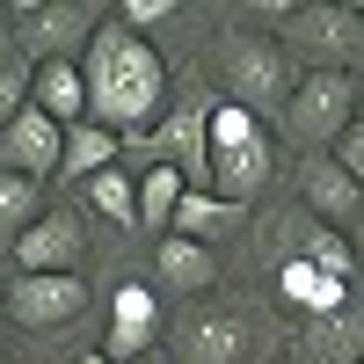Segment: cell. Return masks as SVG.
<instances>
[{
    "label": "cell",
    "mask_w": 364,
    "mask_h": 364,
    "mask_svg": "<svg viewBox=\"0 0 364 364\" xmlns=\"http://www.w3.org/2000/svg\"><path fill=\"white\" fill-rule=\"evenodd\" d=\"M269 182H277V132L233 102H211V197L248 211Z\"/></svg>",
    "instance_id": "277c9868"
},
{
    "label": "cell",
    "mask_w": 364,
    "mask_h": 364,
    "mask_svg": "<svg viewBox=\"0 0 364 364\" xmlns=\"http://www.w3.org/2000/svg\"><path fill=\"white\" fill-rule=\"evenodd\" d=\"M357 15H364V8H357Z\"/></svg>",
    "instance_id": "f546056e"
},
{
    "label": "cell",
    "mask_w": 364,
    "mask_h": 364,
    "mask_svg": "<svg viewBox=\"0 0 364 364\" xmlns=\"http://www.w3.org/2000/svg\"><path fill=\"white\" fill-rule=\"evenodd\" d=\"M44 219V182H22V175H0V255Z\"/></svg>",
    "instance_id": "ffe728a7"
},
{
    "label": "cell",
    "mask_w": 364,
    "mask_h": 364,
    "mask_svg": "<svg viewBox=\"0 0 364 364\" xmlns=\"http://www.w3.org/2000/svg\"><path fill=\"white\" fill-rule=\"evenodd\" d=\"M175 15H182L175 0H124V8H117V22L139 29V37H146V29H161V22H175Z\"/></svg>",
    "instance_id": "603a6c76"
},
{
    "label": "cell",
    "mask_w": 364,
    "mask_h": 364,
    "mask_svg": "<svg viewBox=\"0 0 364 364\" xmlns=\"http://www.w3.org/2000/svg\"><path fill=\"white\" fill-rule=\"evenodd\" d=\"M284 357L291 364H364V299H350L343 314H321V321H291Z\"/></svg>",
    "instance_id": "30bf717a"
},
{
    "label": "cell",
    "mask_w": 364,
    "mask_h": 364,
    "mask_svg": "<svg viewBox=\"0 0 364 364\" xmlns=\"http://www.w3.org/2000/svg\"><path fill=\"white\" fill-rule=\"evenodd\" d=\"M350 299H357V284H343V277H328V269H314L306 255H284V262H277V306H284L291 321L343 314Z\"/></svg>",
    "instance_id": "5bb4252c"
},
{
    "label": "cell",
    "mask_w": 364,
    "mask_h": 364,
    "mask_svg": "<svg viewBox=\"0 0 364 364\" xmlns=\"http://www.w3.org/2000/svg\"><path fill=\"white\" fill-rule=\"evenodd\" d=\"M299 211L321 219L328 233H350L364 219V190L336 168V154H306V161H299Z\"/></svg>",
    "instance_id": "7c38bea8"
},
{
    "label": "cell",
    "mask_w": 364,
    "mask_h": 364,
    "mask_svg": "<svg viewBox=\"0 0 364 364\" xmlns=\"http://www.w3.org/2000/svg\"><path fill=\"white\" fill-rule=\"evenodd\" d=\"M29 80H37V66H29V58H22L8 37H0V132H8L15 117L29 109Z\"/></svg>",
    "instance_id": "7402d4cb"
},
{
    "label": "cell",
    "mask_w": 364,
    "mask_h": 364,
    "mask_svg": "<svg viewBox=\"0 0 364 364\" xmlns=\"http://www.w3.org/2000/svg\"><path fill=\"white\" fill-rule=\"evenodd\" d=\"M154 269H161V284L182 299V306H197V299H211V284H219V248H197V240L168 233L154 248Z\"/></svg>",
    "instance_id": "9a60e30c"
},
{
    "label": "cell",
    "mask_w": 364,
    "mask_h": 364,
    "mask_svg": "<svg viewBox=\"0 0 364 364\" xmlns=\"http://www.w3.org/2000/svg\"><path fill=\"white\" fill-rule=\"evenodd\" d=\"M73 364H109V357H102V350H87V357H73Z\"/></svg>",
    "instance_id": "484cf974"
},
{
    "label": "cell",
    "mask_w": 364,
    "mask_h": 364,
    "mask_svg": "<svg viewBox=\"0 0 364 364\" xmlns=\"http://www.w3.org/2000/svg\"><path fill=\"white\" fill-rule=\"evenodd\" d=\"M357 124H364V95H357Z\"/></svg>",
    "instance_id": "83f0119b"
},
{
    "label": "cell",
    "mask_w": 364,
    "mask_h": 364,
    "mask_svg": "<svg viewBox=\"0 0 364 364\" xmlns=\"http://www.w3.org/2000/svg\"><path fill=\"white\" fill-rule=\"evenodd\" d=\"M139 364H168V357H139Z\"/></svg>",
    "instance_id": "f1b7e54d"
},
{
    "label": "cell",
    "mask_w": 364,
    "mask_h": 364,
    "mask_svg": "<svg viewBox=\"0 0 364 364\" xmlns=\"http://www.w3.org/2000/svg\"><path fill=\"white\" fill-rule=\"evenodd\" d=\"M117 161H124V139H117V132L73 124L66 132V161H58V182H80V190H87V182H95L102 168H117Z\"/></svg>",
    "instance_id": "ac0fdd59"
},
{
    "label": "cell",
    "mask_w": 364,
    "mask_h": 364,
    "mask_svg": "<svg viewBox=\"0 0 364 364\" xmlns=\"http://www.w3.org/2000/svg\"><path fill=\"white\" fill-rule=\"evenodd\" d=\"M343 240H350V255H357V269H364V219H357V226H350Z\"/></svg>",
    "instance_id": "d4e9b609"
},
{
    "label": "cell",
    "mask_w": 364,
    "mask_h": 364,
    "mask_svg": "<svg viewBox=\"0 0 364 364\" xmlns=\"http://www.w3.org/2000/svg\"><path fill=\"white\" fill-rule=\"evenodd\" d=\"M269 29L291 51L299 73H350L364 51V15L336 8V0H314V8H269Z\"/></svg>",
    "instance_id": "5b68a950"
},
{
    "label": "cell",
    "mask_w": 364,
    "mask_h": 364,
    "mask_svg": "<svg viewBox=\"0 0 364 364\" xmlns=\"http://www.w3.org/2000/svg\"><path fill=\"white\" fill-rule=\"evenodd\" d=\"M80 255H87V233L73 211H44L15 248H8V269L0 277H80Z\"/></svg>",
    "instance_id": "9c48e42d"
},
{
    "label": "cell",
    "mask_w": 364,
    "mask_h": 364,
    "mask_svg": "<svg viewBox=\"0 0 364 364\" xmlns=\"http://www.w3.org/2000/svg\"><path fill=\"white\" fill-rule=\"evenodd\" d=\"M168 364H284V321L255 299H197L161 336Z\"/></svg>",
    "instance_id": "7a4b0ae2"
},
{
    "label": "cell",
    "mask_w": 364,
    "mask_h": 364,
    "mask_svg": "<svg viewBox=\"0 0 364 364\" xmlns=\"http://www.w3.org/2000/svg\"><path fill=\"white\" fill-rule=\"evenodd\" d=\"M161 336H168L161 299L146 291V284H117V299H109V336H102V357H109V364L161 357Z\"/></svg>",
    "instance_id": "8fae6325"
},
{
    "label": "cell",
    "mask_w": 364,
    "mask_h": 364,
    "mask_svg": "<svg viewBox=\"0 0 364 364\" xmlns=\"http://www.w3.org/2000/svg\"><path fill=\"white\" fill-rule=\"evenodd\" d=\"M182 197H190V182H182L175 168H146V175H139V233H161V240H168Z\"/></svg>",
    "instance_id": "d6986e66"
},
{
    "label": "cell",
    "mask_w": 364,
    "mask_h": 364,
    "mask_svg": "<svg viewBox=\"0 0 364 364\" xmlns=\"http://www.w3.org/2000/svg\"><path fill=\"white\" fill-rule=\"evenodd\" d=\"M87 204H95L109 226H124V233L139 226V182H132L124 168H102L95 182H87Z\"/></svg>",
    "instance_id": "44dd1931"
},
{
    "label": "cell",
    "mask_w": 364,
    "mask_h": 364,
    "mask_svg": "<svg viewBox=\"0 0 364 364\" xmlns=\"http://www.w3.org/2000/svg\"><path fill=\"white\" fill-rule=\"evenodd\" d=\"M357 95H364L357 73H299L291 102L277 117V132L299 146V154H336L343 132L357 124Z\"/></svg>",
    "instance_id": "52a82bcc"
},
{
    "label": "cell",
    "mask_w": 364,
    "mask_h": 364,
    "mask_svg": "<svg viewBox=\"0 0 364 364\" xmlns=\"http://www.w3.org/2000/svg\"><path fill=\"white\" fill-rule=\"evenodd\" d=\"M240 219H248V211H240V204H226V197H211V190H190V197L175 204V226H168V233H182V240H197V248H219V240H226V233H233Z\"/></svg>",
    "instance_id": "e0dca14e"
},
{
    "label": "cell",
    "mask_w": 364,
    "mask_h": 364,
    "mask_svg": "<svg viewBox=\"0 0 364 364\" xmlns=\"http://www.w3.org/2000/svg\"><path fill=\"white\" fill-rule=\"evenodd\" d=\"M80 80H87V124H102L117 139H146L168 117V58L154 51V37H139V29L109 22L95 29V44L80 51Z\"/></svg>",
    "instance_id": "6da1fadb"
},
{
    "label": "cell",
    "mask_w": 364,
    "mask_h": 364,
    "mask_svg": "<svg viewBox=\"0 0 364 364\" xmlns=\"http://www.w3.org/2000/svg\"><path fill=\"white\" fill-rule=\"evenodd\" d=\"M0 314L29 336L73 328L87 314V277H0Z\"/></svg>",
    "instance_id": "ba28073f"
},
{
    "label": "cell",
    "mask_w": 364,
    "mask_h": 364,
    "mask_svg": "<svg viewBox=\"0 0 364 364\" xmlns=\"http://www.w3.org/2000/svg\"><path fill=\"white\" fill-rule=\"evenodd\" d=\"M29 109H44L58 132L87 124V80H80V66H37V80H29Z\"/></svg>",
    "instance_id": "2e32d148"
},
{
    "label": "cell",
    "mask_w": 364,
    "mask_h": 364,
    "mask_svg": "<svg viewBox=\"0 0 364 364\" xmlns=\"http://www.w3.org/2000/svg\"><path fill=\"white\" fill-rule=\"evenodd\" d=\"M336 168L357 182V190H364V124H350L343 132V146H336Z\"/></svg>",
    "instance_id": "cb8c5ba5"
},
{
    "label": "cell",
    "mask_w": 364,
    "mask_h": 364,
    "mask_svg": "<svg viewBox=\"0 0 364 364\" xmlns=\"http://www.w3.org/2000/svg\"><path fill=\"white\" fill-rule=\"evenodd\" d=\"M0 364H15V350H8V343H0Z\"/></svg>",
    "instance_id": "4316f807"
},
{
    "label": "cell",
    "mask_w": 364,
    "mask_h": 364,
    "mask_svg": "<svg viewBox=\"0 0 364 364\" xmlns=\"http://www.w3.org/2000/svg\"><path fill=\"white\" fill-rule=\"evenodd\" d=\"M262 22L255 15H226L219 44H211V66H219V102L262 117V124H277L284 102H291V87H299V66H291V51L277 44V29H262Z\"/></svg>",
    "instance_id": "3957f363"
},
{
    "label": "cell",
    "mask_w": 364,
    "mask_h": 364,
    "mask_svg": "<svg viewBox=\"0 0 364 364\" xmlns=\"http://www.w3.org/2000/svg\"><path fill=\"white\" fill-rule=\"evenodd\" d=\"M102 22L109 8H95V0H22L8 15V44L29 66H80V51L95 44Z\"/></svg>",
    "instance_id": "8992f818"
},
{
    "label": "cell",
    "mask_w": 364,
    "mask_h": 364,
    "mask_svg": "<svg viewBox=\"0 0 364 364\" xmlns=\"http://www.w3.org/2000/svg\"><path fill=\"white\" fill-rule=\"evenodd\" d=\"M58 161H66V132H58L44 109H22L15 124L0 132V175H22V182H58Z\"/></svg>",
    "instance_id": "4fadbf2b"
}]
</instances>
